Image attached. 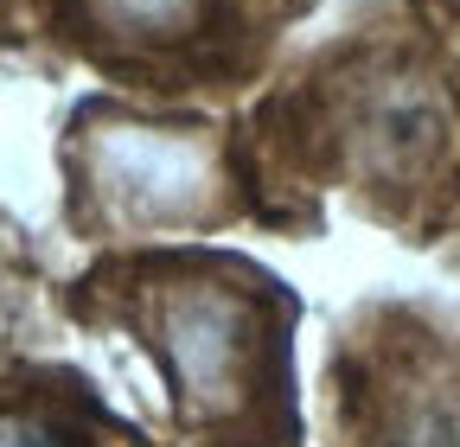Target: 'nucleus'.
<instances>
[{
  "label": "nucleus",
  "mask_w": 460,
  "mask_h": 447,
  "mask_svg": "<svg viewBox=\"0 0 460 447\" xmlns=\"http://www.w3.org/2000/svg\"><path fill=\"white\" fill-rule=\"evenodd\" d=\"M109 320H122L154 352L172 422L199 447H288V320L275 282L224 256H141L102 268Z\"/></svg>",
  "instance_id": "nucleus-1"
},
{
  "label": "nucleus",
  "mask_w": 460,
  "mask_h": 447,
  "mask_svg": "<svg viewBox=\"0 0 460 447\" xmlns=\"http://www.w3.org/2000/svg\"><path fill=\"white\" fill-rule=\"evenodd\" d=\"M77 198L109 231H199L224 217V153L205 128L141 122L122 109L77 116Z\"/></svg>",
  "instance_id": "nucleus-2"
},
{
  "label": "nucleus",
  "mask_w": 460,
  "mask_h": 447,
  "mask_svg": "<svg viewBox=\"0 0 460 447\" xmlns=\"http://www.w3.org/2000/svg\"><path fill=\"white\" fill-rule=\"evenodd\" d=\"M0 447H141L90 403L58 397L45 383H0Z\"/></svg>",
  "instance_id": "nucleus-3"
},
{
  "label": "nucleus",
  "mask_w": 460,
  "mask_h": 447,
  "mask_svg": "<svg viewBox=\"0 0 460 447\" xmlns=\"http://www.w3.org/2000/svg\"><path fill=\"white\" fill-rule=\"evenodd\" d=\"M96 32L128 39V45H172L192 39L211 13V0H84Z\"/></svg>",
  "instance_id": "nucleus-4"
}]
</instances>
